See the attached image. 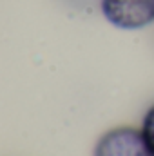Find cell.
I'll list each match as a JSON object with an SVG mask.
<instances>
[{"mask_svg": "<svg viewBox=\"0 0 154 156\" xmlns=\"http://www.w3.org/2000/svg\"><path fill=\"white\" fill-rule=\"evenodd\" d=\"M94 156H152L142 129L116 127L107 131L96 144Z\"/></svg>", "mask_w": 154, "mask_h": 156, "instance_id": "7a4b0ae2", "label": "cell"}, {"mask_svg": "<svg viewBox=\"0 0 154 156\" xmlns=\"http://www.w3.org/2000/svg\"><path fill=\"white\" fill-rule=\"evenodd\" d=\"M102 15L118 29L134 31L154 22V0H102Z\"/></svg>", "mask_w": 154, "mask_h": 156, "instance_id": "6da1fadb", "label": "cell"}, {"mask_svg": "<svg viewBox=\"0 0 154 156\" xmlns=\"http://www.w3.org/2000/svg\"><path fill=\"white\" fill-rule=\"evenodd\" d=\"M142 133H143V138L151 149V153L154 156V105L145 113L143 122H142Z\"/></svg>", "mask_w": 154, "mask_h": 156, "instance_id": "3957f363", "label": "cell"}]
</instances>
